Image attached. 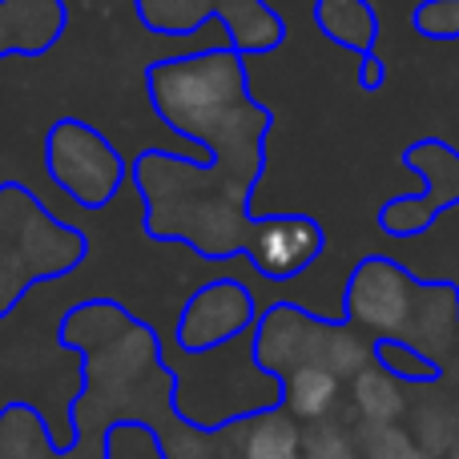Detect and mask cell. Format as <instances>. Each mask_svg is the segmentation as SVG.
<instances>
[{"label":"cell","instance_id":"cell-1","mask_svg":"<svg viewBox=\"0 0 459 459\" xmlns=\"http://www.w3.org/2000/svg\"><path fill=\"white\" fill-rule=\"evenodd\" d=\"M145 93L166 129L198 145L218 174L254 190L266 169V137L274 117L258 97H250L246 56L230 45H214L153 61L145 69Z\"/></svg>","mask_w":459,"mask_h":459},{"label":"cell","instance_id":"cell-2","mask_svg":"<svg viewBox=\"0 0 459 459\" xmlns=\"http://www.w3.org/2000/svg\"><path fill=\"white\" fill-rule=\"evenodd\" d=\"M134 182L145 198V230L158 242H182L202 258H234L250 238V194L210 166L206 153L150 145L134 161Z\"/></svg>","mask_w":459,"mask_h":459},{"label":"cell","instance_id":"cell-3","mask_svg":"<svg viewBox=\"0 0 459 459\" xmlns=\"http://www.w3.org/2000/svg\"><path fill=\"white\" fill-rule=\"evenodd\" d=\"M89 238L61 222L24 182H0V318L24 299L32 282L77 270Z\"/></svg>","mask_w":459,"mask_h":459},{"label":"cell","instance_id":"cell-4","mask_svg":"<svg viewBox=\"0 0 459 459\" xmlns=\"http://www.w3.org/2000/svg\"><path fill=\"white\" fill-rule=\"evenodd\" d=\"M134 8L153 37H194L218 21L238 56H266L286 40V21L266 0H134Z\"/></svg>","mask_w":459,"mask_h":459},{"label":"cell","instance_id":"cell-5","mask_svg":"<svg viewBox=\"0 0 459 459\" xmlns=\"http://www.w3.org/2000/svg\"><path fill=\"white\" fill-rule=\"evenodd\" d=\"M45 174L53 186L85 210L109 206L129 182L121 150L81 117H56L45 134Z\"/></svg>","mask_w":459,"mask_h":459},{"label":"cell","instance_id":"cell-6","mask_svg":"<svg viewBox=\"0 0 459 459\" xmlns=\"http://www.w3.org/2000/svg\"><path fill=\"white\" fill-rule=\"evenodd\" d=\"M415 282L407 274V266L391 258H363L347 278V294H342V307H347V323L355 331L379 334V339H403L407 323H411L415 310Z\"/></svg>","mask_w":459,"mask_h":459},{"label":"cell","instance_id":"cell-7","mask_svg":"<svg viewBox=\"0 0 459 459\" xmlns=\"http://www.w3.org/2000/svg\"><path fill=\"white\" fill-rule=\"evenodd\" d=\"M254 323H258V307H254L250 286L238 278H214L186 299L178 315V347L190 355H206L242 339Z\"/></svg>","mask_w":459,"mask_h":459},{"label":"cell","instance_id":"cell-8","mask_svg":"<svg viewBox=\"0 0 459 459\" xmlns=\"http://www.w3.org/2000/svg\"><path fill=\"white\" fill-rule=\"evenodd\" d=\"M326 331H331V323L315 318L310 310L294 307V302H274L254 323V363L274 379H286L299 367H323Z\"/></svg>","mask_w":459,"mask_h":459},{"label":"cell","instance_id":"cell-9","mask_svg":"<svg viewBox=\"0 0 459 459\" xmlns=\"http://www.w3.org/2000/svg\"><path fill=\"white\" fill-rule=\"evenodd\" d=\"M246 258L262 278H299L323 254V226L310 214H266L254 218L246 238Z\"/></svg>","mask_w":459,"mask_h":459},{"label":"cell","instance_id":"cell-10","mask_svg":"<svg viewBox=\"0 0 459 459\" xmlns=\"http://www.w3.org/2000/svg\"><path fill=\"white\" fill-rule=\"evenodd\" d=\"M455 334H459V290L452 282H420L403 339L439 363L452 351Z\"/></svg>","mask_w":459,"mask_h":459},{"label":"cell","instance_id":"cell-11","mask_svg":"<svg viewBox=\"0 0 459 459\" xmlns=\"http://www.w3.org/2000/svg\"><path fill=\"white\" fill-rule=\"evenodd\" d=\"M310 16H315V29L323 32L331 45L347 48V53H355V56L375 53L379 16H375L371 0H315Z\"/></svg>","mask_w":459,"mask_h":459},{"label":"cell","instance_id":"cell-12","mask_svg":"<svg viewBox=\"0 0 459 459\" xmlns=\"http://www.w3.org/2000/svg\"><path fill=\"white\" fill-rule=\"evenodd\" d=\"M403 166L423 178V186H428L423 194L436 202L439 214L459 206V150L452 142H444V137L411 142L403 150Z\"/></svg>","mask_w":459,"mask_h":459},{"label":"cell","instance_id":"cell-13","mask_svg":"<svg viewBox=\"0 0 459 459\" xmlns=\"http://www.w3.org/2000/svg\"><path fill=\"white\" fill-rule=\"evenodd\" d=\"M351 399H355V411L363 423H399V415L407 411L403 383L379 363H371L351 379Z\"/></svg>","mask_w":459,"mask_h":459},{"label":"cell","instance_id":"cell-14","mask_svg":"<svg viewBox=\"0 0 459 459\" xmlns=\"http://www.w3.org/2000/svg\"><path fill=\"white\" fill-rule=\"evenodd\" d=\"M339 383L326 367H299L282 379V403H286V415L294 420H326L339 403Z\"/></svg>","mask_w":459,"mask_h":459},{"label":"cell","instance_id":"cell-15","mask_svg":"<svg viewBox=\"0 0 459 459\" xmlns=\"http://www.w3.org/2000/svg\"><path fill=\"white\" fill-rule=\"evenodd\" d=\"M242 459H302V431L294 415L266 411L250 420L242 436Z\"/></svg>","mask_w":459,"mask_h":459},{"label":"cell","instance_id":"cell-16","mask_svg":"<svg viewBox=\"0 0 459 459\" xmlns=\"http://www.w3.org/2000/svg\"><path fill=\"white\" fill-rule=\"evenodd\" d=\"M371 363H375V342H367V334H359L355 326H331L326 331L323 367L334 379H355Z\"/></svg>","mask_w":459,"mask_h":459},{"label":"cell","instance_id":"cell-17","mask_svg":"<svg viewBox=\"0 0 459 459\" xmlns=\"http://www.w3.org/2000/svg\"><path fill=\"white\" fill-rule=\"evenodd\" d=\"M436 202L428 194H399L379 206V230L391 238H420L436 222Z\"/></svg>","mask_w":459,"mask_h":459},{"label":"cell","instance_id":"cell-18","mask_svg":"<svg viewBox=\"0 0 459 459\" xmlns=\"http://www.w3.org/2000/svg\"><path fill=\"white\" fill-rule=\"evenodd\" d=\"M355 447L363 459H431L399 423H359Z\"/></svg>","mask_w":459,"mask_h":459},{"label":"cell","instance_id":"cell-19","mask_svg":"<svg viewBox=\"0 0 459 459\" xmlns=\"http://www.w3.org/2000/svg\"><path fill=\"white\" fill-rule=\"evenodd\" d=\"M375 363L387 367L399 383H431L439 375L436 359H428L420 347H411L407 339H379L375 342Z\"/></svg>","mask_w":459,"mask_h":459},{"label":"cell","instance_id":"cell-20","mask_svg":"<svg viewBox=\"0 0 459 459\" xmlns=\"http://www.w3.org/2000/svg\"><path fill=\"white\" fill-rule=\"evenodd\" d=\"M455 439H459V420H455L452 407L428 403V407H420V411H415V444H420L431 459L452 452Z\"/></svg>","mask_w":459,"mask_h":459},{"label":"cell","instance_id":"cell-21","mask_svg":"<svg viewBox=\"0 0 459 459\" xmlns=\"http://www.w3.org/2000/svg\"><path fill=\"white\" fill-rule=\"evenodd\" d=\"M411 29L428 40H459V0H420Z\"/></svg>","mask_w":459,"mask_h":459},{"label":"cell","instance_id":"cell-22","mask_svg":"<svg viewBox=\"0 0 459 459\" xmlns=\"http://www.w3.org/2000/svg\"><path fill=\"white\" fill-rule=\"evenodd\" d=\"M302 459H359L355 436L339 423H323L318 420L315 428L302 436Z\"/></svg>","mask_w":459,"mask_h":459},{"label":"cell","instance_id":"cell-23","mask_svg":"<svg viewBox=\"0 0 459 459\" xmlns=\"http://www.w3.org/2000/svg\"><path fill=\"white\" fill-rule=\"evenodd\" d=\"M166 452H169V459H214L210 439L194 428H178L174 436L166 439Z\"/></svg>","mask_w":459,"mask_h":459},{"label":"cell","instance_id":"cell-24","mask_svg":"<svg viewBox=\"0 0 459 459\" xmlns=\"http://www.w3.org/2000/svg\"><path fill=\"white\" fill-rule=\"evenodd\" d=\"M383 77H387V73H383V61H379L375 53H367V56H363V85H367V89H379Z\"/></svg>","mask_w":459,"mask_h":459},{"label":"cell","instance_id":"cell-25","mask_svg":"<svg viewBox=\"0 0 459 459\" xmlns=\"http://www.w3.org/2000/svg\"><path fill=\"white\" fill-rule=\"evenodd\" d=\"M447 459H459V439L452 444V452H447Z\"/></svg>","mask_w":459,"mask_h":459}]
</instances>
